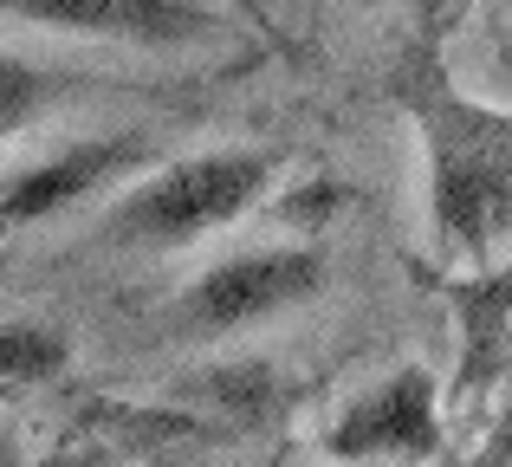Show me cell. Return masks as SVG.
I'll use <instances>...</instances> for the list:
<instances>
[{"instance_id":"obj_1","label":"cell","mask_w":512,"mask_h":467,"mask_svg":"<svg viewBox=\"0 0 512 467\" xmlns=\"http://www.w3.org/2000/svg\"><path fill=\"white\" fill-rule=\"evenodd\" d=\"M383 98L422 143V202L441 260H500L512 247V111L474 98L448 65V39L422 26L396 46Z\"/></svg>"},{"instance_id":"obj_4","label":"cell","mask_w":512,"mask_h":467,"mask_svg":"<svg viewBox=\"0 0 512 467\" xmlns=\"http://www.w3.org/2000/svg\"><path fill=\"white\" fill-rule=\"evenodd\" d=\"M325 461H441L448 455V390L428 364H396L344 396L325 422Z\"/></svg>"},{"instance_id":"obj_7","label":"cell","mask_w":512,"mask_h":467,"mask_svg":"<svg viewBox=\"0 0 512 467\" xmlns=\"http://www.w3.org/2000/svg\"><path fill=\"white\" fill-rule=\"evenodd\" d=\"M435 299L448 305L454 331H461V364H454V390L448 403H474L500 383L506 370V344H512V247L500 260L474 266V273L435 279Z\"/></svg>"},{"instance_id":"obj_2","label":"cell","mask_w":512,"mask_h":467,"mask_svg":"<svg viewBox=\"0 0 512 467\" xmlns=\"http://www.w3.org/2000/svg\"><path fill=\"white\" fill-rule=\"evenodd\" d=\"M279 182V150L260 143H221L175 163H150L111 195L98 221V247H137V253H175L195 240L247 221Z\"/></svg>"},{"instance_id":"obj_3","label":"cell","mask_w":512,"mask_h":467,"mask_svg":"<svg viewBox=\"0 0 512 467\" xmlns=\"http://www.w3.org/2000/svg\"><path fill=\"white\" fill-rule=\"evenodd\" d=\"M331 286V253L318 240H273L208 260L169 299V325L182 338H234L266 318H286Z\"/></svg>"},{"instance_id":"obj_12","label":"cell","mask_w":512,"mask_h":467,"mask_svg":"<svg viewBox=\"0 0 512 467\" xmlns=\"http://www.w3.org/2000/svg\"><path fill=\"white\" fill-rule=\"evenodd\" d=\"M409 13H415V26H422V33H441V39H448V0H409Z\"/></svg>"},{"instance_id":"obj_9","label":"cell","mask_w":512,"mask_h":467,"mask_svg":"<svg viewBox=\"0 0 512 467\" xmlns=\"http://www.w3.org/2000/svg\"><path fill=\"white\" fill-rule=\"evenodd\" d=\"M65 364H72V344L52 325H39V318H7L0 325V377H7V390L52 383Z\"/></svg>"},{"instance_id":"obj_8","label":"cell","mask_w":512,"mask_h":467,"mask_svg":"<svg viewBox=\"0 0 512 467\" xmlns=\"http://www.w3.org/2000/svg\"><path fill=\"white\" fill-rule=\"evenodd\" d=\"M182 396H195V409L214 416L221 429L253 435V429H266V422L279 416V396H286V390H279L273 370H260V364H227V370L182 377Z\"/></svg>"},{"instance_id":"obj_11","label":"cell","mask_w":512,"mask_h":467,"mask_svg":"<svg viewBox=\"0 0 512 467\" xmlns=\"http://www.w3.org/2000/svg\"><path fill=\"white\" fill-rule=\"evenodd\" d=\"M0 91H7V98H0V130L20 137V130L33 124V111H39V72L20 59V52L0 59Z\"/></svg>"},{"instance_id":"obj_5","label":"cell","mask_w":512,"mask_h":467,"mask_svg":"<svg viewBox=\"0 0 512 467\" xmlns=\"http://www.w3.org/2000/svg\"><path fill=\"white\" fill-rule=\"evenodd\" d=\"M0 13L33 33L137 52H201L234 39V13L214 0H0Z\"/></svg>"},{"instance_id":"obj_13","label":"cell","mask_w":512,"mask_h":467,"mask_svg":"<svg viewBox=\"0 0 512 467\" xmlns=\"http://www.w3.org/2000/svg\"><path fill=\"white\" fill-rule=\"evenodd\" d=\"M461 13H512V0H448V33L461 26Z\"/></svg>"},{"instance_id":"obj_6","label":"cell","mask_w":512,"mask_h":467,"mask_svg":"<svg viewBox=\"0 0 512 467\" xmlns=\"http://www.w3.org/2000/svg\"><path fill=\"white\" fill-rule=\"evenodd\" d=\"M156 163V143L137 130H104V137H72L59 150L33 156V163H13L0 182V221L13 234L20 228H46V221L72 215L78 202L117 189V182L143 176Z\"/></svg>"},{"instance_id":"obj_10","label":"cell","mask_w":512,"mask_h":467,"mask_svg":"<svg viewBox=\"0 0 512 467\" xmlns=\"http://www.w3.org/2000/svg\"><path fill=\"white\" fill-rule=\"evenodd\" d=\"M350 202H357V195H350L338 176H305V189L286 202V221H292V228H305V234H318V228H331Z\"/></svg>"}]
</instances>
